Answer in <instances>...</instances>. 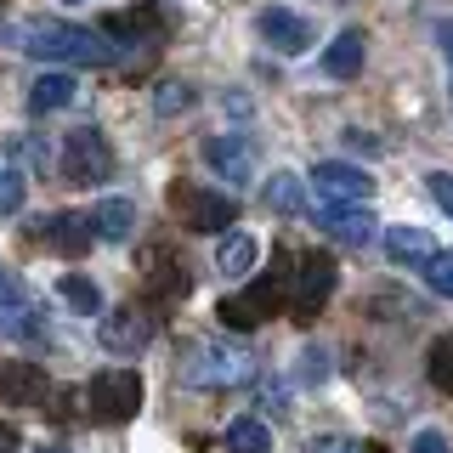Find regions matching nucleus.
<instances>
[{"instance_id": "f257e3e1", "label": "nucleus", "mask_w": 453, "mask_h": 453, "mask_svg": "<svg viewBox=\"0 0 453 453\" xmlns=\"http://www.w3.org/2000/svg\"><path fill=\"white\" fill-rule=\"evenodd\" d=\"M18 46L28 57H40V63H80V68H108L113 51L108 35H96V28H74V23H57V18H35L23 23Z\"/></svg>"}, {"instance_id": "f03ea898", "label": "nucleus", "mask_w": 453, "mask_h": 453, "mask_svg": "<svg viewBox=\"0 0 453 453\" xmlns=\"http://www.w3.org/2000/svg\"><path fill=\"white\" fill-rule=\"evenodd\" d=\"M255 374V357L238 346H210V340H193L188 357H181V380L198 391H233Z\"/></svg>"}, {"instance_id": "7ed1b4c3", "label": "nucleus", "mask_w": 453, "mask_h": 453, "mask_svg": "<svg viewBox=\"0 0 453 453\" xmlns=\"http://www.w3.org/2000/svg\"><path fill=\"white\" fill-rule=\"evenodd\" d=\"M85 403H91L96 425H125L142 408V374L136 368H103V374L85 386Z\"/></svg>"}, {"instance_id": "20e7f679", "label": "nucleus", "mask_w": 453, "mask_h": 453, "mask_svg": "<svg viewBox=\"0 0 453 453\" xmlns=\"http://www.w3.org/2000/svg\"><path fill=\"white\" fill-rule=\"evenodd\" d=\"M63 176L74 181V188H103V181L113 176V148H108V136L96 131V125L68 131V142H63Z\"/></svg>"}, {"instance_id": "39448f33", "label": "nucleus", "mask_w": 453, "mask_h": 453, "mask_svg": "<svg viewBox=\"0 0 453 453\" xmlns=\"http://www.w3.org/2000/svg\"><path fill=\"white\" fill-rule=\"evenodd\" d=\"M334 255H323V250H311L301 255V266H295V289H289V311H295V323H311L323 311V301L334 295Z\"/></svg>"}, {"instance_id": "423d86ee", "label": "nucleus", "mask_w": 453, "mask_h": 453, "mask_svg": "<svg viewBox=\"0 0 453 453\" xmlns=\"http://www.w3.org/2000/svg\"><path fill=\"white\" fill-rule=\"evenodd\" d=\"M170 204H176V216L193 226V233H226L238 216V204L226 193H210V188H193V181H176L170 188Z\"/></svg>"}, {"instance_id": "0eeeda50", "label": "nucleus", "mask_w": 453, "mask_h": 453, "mask_svg": "<svg viewBox=\"0 0 453 453\" xmlns=\"http://www.w3.org/2000/svg\"><path fill=\"white\" fill-rule=\"evenodd\" d=\"M165 28H170V18H165V6H125V12H113V18L103 23V35L108 40H119L113 51H153L165 40Z\"/></svg>"}, {"instance_id": "6e6552de", "label": "nucleus", "mask_w": 453, "mask_h": 453, "mask_svg": "<svg viewBox=\"0 0 453 453\" xmlns=\"http://www.w3.org/2000/svg\"><path fill=\"white\" fill-rule=\"evenodd\" d=\"M278 301H283V273H266L255 289L226 295V301H221V323H226V329H261V323L278 311Z\"/></svg>"}, {"instance_id": "1a4fd4ad", "label": "nucleus", "mask_w": 453, "mask_h": 453, "mask_svg": "<svg viewBox=\"0 0 453 453\" xmlns=\"http://www.w3.org/2000/svg\"><path fill=\"white\" fill-rule=\"evenodd\" d=\"M311 188L323 193V204H363V198L374 193V181H368V170H357V165L323 159L318 170H311Z\"/></svg>"}, {"instance_id": "9d476101", "label": "nucleus", "mask_w": 453, "mask_h": 453, "mask_svg": "<svg viewBox=\"0 0 453 453\" xmlns=\"http://www.w3.org/2000/svg\"><path fill=\"white\" fill-rule=\"evenodd\" d=\"M255 28H261V40L273 51H283V57H301L311 46V23L301 12H289V6H266L261 18H255Z\"/></svg>"}, {"instance_id": "9b49d317", "label": "nucleus", "mask_w": 453, "mask_h": 453, "mask_svg": "<svg viewBox=\"0 0 453 453\" xmlns=\"http://www.w3.org/2000/svg\"><path fill=\"white\" fill-rule=\"evenodd\" d=\"M91 216H74V210H57V216H46L35 226V244H46L57 255H85L91 250Z\"/></svg>"}, {"instance_id": "f8f14e48", "label": "nucleus", "mask_w": 453, "mask_h": 453, "mask_svg": "<svg viewBox=\"0 0 453 453\" xmlns=\"http://www.w3.org/2000/svg\"><path fill=\"white\" fill-rule=\"evenodd\" d=\"M0 403H18V408L51 403L46 368H40V363H6V368H0Z\"/></svg>"}, {"instance_id": "ddd939ff", "label": "nucleus", "mask_w": 453, "mask_h": 453, "mask_svg": "<svg viewBox=\"0 0 453 453\" xmlns=\"http://www.w3.org/2000/svg\"><path fill=\"white\" fill-rule=\"evenodd\" d=\"M204 159L221 181H250L255 176V142L250 136H210L204 142Z\"/></svg>"}, {"instance_id": "4468645a", "label": "nucleus", "mask_w": 453, "mask_h": 453, "mask_svg": "<svg viewBox=\"0 0 453 453\" xmlns=\"http://www.w3.org/2000/svg\"><path fill=\"white\" fill-rule=\"evenodd\" d=\"M153 340V311L148 306H119L113 318H103V346L108 351H142Z\"/></svg>"}, {"instance_id": "2eb2a0df", "label": "nucleus", "mask_w": 453, "mask_h": 453, "mask_svg": "<svg viewBox=\"0 0 453 453\" xmlns=\"http://www.w3.org/2000/svg\"><path fill=\"white\" fill-rule=\"evenodd\" d=\"M318 226L329 238H340V244H368V238H374V216H368L363 204H323Z\"/></svg>"}, {"instance_id": "dca6fc26", "label": "nucleus", "mask_w": 453, "mask_h": 453, "mask_svg": "<svg viewBox=\"0 0 453 453\" xmlns=\"http://www.w3.org/2000/svg\"><path fill=\"white\" fill-rule=\"evenodd\" d=\"M363 28H340V35L329 40V51H323V74L329 80H357L363 74Z\"/></svg>"}, {"instance_id": "f3484780", "label": "nucleus", "mask_w": 453, "mask_h": 453, "mask_svg": "<svg viewBox=\"0 0 453 453\" xmlns=\"http://www.w3.org/2000/svg\"><path fill=\"white\" fill-rule=\"evenodd\" d=\"M386 255L403 261V266H425L436 255V238L425 233V226H391V233H386Z\"/></svg>"}, {"instance_id": "a211bd4d", "label": "nucleus", "mask_w": 453, "mask_h": 453, "mask_svg": "<svg viewBox=\"0 0 453 453\" xmlns=\"http://www.w3.org/2000/svg\"><path fill=\"white\" fill-rule=\"evenodd\" d=\"M131 226H136V204H131V198H103V204L91 210V233L108 238V244L131 238Z\"/></svg>"}, {"instance_id": "6ab92c4d", "label": "nucleus", "mask_w": 453, "mask_h": 453, "mask_svg": "<svg viewBox=\"0 0 453 453\" xmlns=\"http://www.w3.org/2000/svg\"><path fill=\"white\" fill-rule=\"evenodd\" d=\"M255 261H261V244H255L250 233H226V238H221L216 266H221L226 278H250V273H255Z\"/></svg>"}, {"instance_id": "aec40b11", "label": "nucleus", "mask_w": 453, "mask_h": 453, "mask_svg": "<svg viewBox=\"0 0 453 453\" xmlns=\"http://www.w3.org/2000/svg\"><path fill=\"white\" fill-rule=\"evenodd\" d=\"M74 103V74H40L28 85V113H57Z\"/></svg>"}, {"instance_id": "412c9836", "label": "nucleus", "mask_w": 453, "mask_h": 453, "mask_svg": "<svg viewBox=\"0 0 453 453\" xmlns=\"http://www.w3.org/2000/svg\"><path fill=\"white\" fill-rule=\"evenodd\" d=\"M226 453H273V431H266V419H233L226 425Z\"/></svg>"}, {"instance_id": "4be33fe9", "label": "nucleus", "mask_w": 453, "mask_h": 453, "mask_svg": "<svg viewBox=\"0 0 453 453\" xmlns=\"http://www.w3.org/2000/svg\"><path fill=\"white\" fill-rule=\"evenodd\" d=\"M266 210H278V216H301L306 210V193H301V176H289V170H278L273 181H266Z\"/></svg>"}, {"instance_id": "5701e85b", "label": "nucleus", "mask_w": 453, "mask_h": 453, "mask_svg": "<svg viewBox=\"0 0 453 453\" xmlns=\"http://www.w3.org/2000/svg\"><path fill=\"white\" fill-rule=\"evenodd\" d=\"M57 295H63V301L74 306L80 318H96V311H103V289H96L91 278H80V273H68L63 283H57Z\"/></svg>"}, {"instance_id": "b1692460", "label": "nucleus", "mask_w": 453, "mask_h": 453, "mask_svg": "<svg viewBox=\"0 0 453 453\" xmlns=\"http://www.w3.org/2000/svg\"><path fill=\"white\" fill-rule=\"evenodd\" d=\"M425 374H431L436 391L453 396V334H436L431 340V351H425Z\"/></svg>"}, {"instance_id": "393cba45", "label": "nucleus", "mask_w": 453, "mask_h": 453, "mask_svg": "<svg viewBox=\"0 0 453 453\" xmlns=\"http://www.w3.org/2000/svg\"><path fill=\"white\" fill-rule=\"evenodd\" d=\"M425 283H431L436 295H448V301H453V250H436L431 261H425Z\"/></svg>"}, {"instance_id": "a878e982", "label": "nucleus", "mask_w": 453, "mask_h": 453, "mask_svg": "<svg viewBox=\"0 0 453 453\" xmlns=\"http://www.w3.org/2000/svg\"><path fill=\"white\" fill-rule=\"evenodd\" d=\"M23 176H18V170H0V221H6V216H18V210H23Z\"/></svg>"}, {"instance_id": "bb28decb", "label": "nucleus", "mask_w": 453, "mask_h": 453, "mask_svg": "<svg viewBox=\"0 0 453 453\" xmlns=\"http://www.w3.org/2000/svg\"><path fill=\"white\" fill-rule=\"evenodd\" d=\"M188 103H193V91H188L181 80H170V85H159V91H153V108H159V113H181Z\"/></svg>"}, {"instance_id": "cd10ccee", "label": "nucleus", "mask_w": 453, "mask_h": 453, "mask_svg": "<svg viewBox=\"0 0 453 453\" xmlns=\"http://www.w3.org/2000/svg\"><path fill=\"white\" fill-rule=\"evenodd\" d=\"M18 306H28V295H23L18 273H6V261H0V311H18Z\"/></svg>"}, {"instance_id": "c85d7f7f", "label": "nucleus", "mask_w": 453, "mask_h": 453, "mask_svg": "<svg viewBox=\"0 0 453 453\" xmlns=\"http://www.w3.org/2000/svg\"><path fill=\"white\" fill-rule=\"evenodd\" d=\"M306 453H374V448L351 442V436H318V442H306Z\"/></svg>"}, {"instance_id": "c756f323", "label": "nucleus", "mask_w": 453, "mask_h": 453, "mask_svg": "<svg viewBox=\"0 0 453 453\" xmlns=\"http://www.w3.org/2000/svg\"><path fill=\"white\" fill-rule=\"evenodd\" d=\"M425 188H431V198L453 216V170H436V176H425Z\"/></svg>"}, {"instance_id": "7c9ffc66", "label": "nucleus", "mask_w": 453, "mask_h": 453, "mask_svg": "<svg viewBox=\"0 0 453 453\" xmlns=\"http://www.w3.org/2000/svg\"><path fill=\"white\" fill-rule=\"evenodd\" d=\"M408 453H448V436H442V431H419Z\"/></svg>"}, {"instance_id": "2f4dec72", "label": "nucleus", "mask_w": 453, "mask_h": 453, "mask_svg": "<svg viewBox=\"0 0 453 453\" xmlns=\"http://www.w3.org/2000/svg\"><path fill=\"white\" fill-rule=\"evenodd\" d=\"M436 46H442V51L453 57V18H442V23H436Z\"/></svg>"}, {"instance_id": "473e14b6", "label": "nucleus", "mask_w": 453, "mask_h": 453, "mask_svg": "<svg viewBox=\"0 0 453 453\" xmlns=\"http://www.w3.org/2000/svg\"><path fill=\"white\" fill-rule=\"evenodd\" d=\"M0 453H18V431H12L6 419H0Z\"/></svg>"}, {"instance_id": "72a5a7b5", "label": "nucleus", "mask_w": 453, "mask_h": 453, "mask_svg": "<svg viewBox=\"0 0 453 453\" xmlns=\"http://www.w3.org/2000/svg\"><path fill=\"white\" fill-rule=\"evenodd\" d=\"M40 453H63V448H40Z\"/></svg>"}, {"instance_id": "f704fd0d", "label": "nucleus", "mask_w": 453, "mask_h": 453, "mask_svg": "<svg viewBox=\"0 0 453 453\" xmlns=\"http://www.w3.org/2000/svg\"><path fill=\"white\" fill-rule=\"evenodd\" d=\"M68 6H80V0H68Z\"/></svg>"}, {"instance_id": "c9c22d12", "label": "nucleus", "mask_w": 453, "mask_h": 453, "mask_svg": "<svg viewBox=\"0 0 453 453\" xmlns=\"http://www.w3.org/2000/svg\"><path fill=\"white\" fill-rule=\"evenodd\" d=\"M0 12H6V0H0Z\"/></svg>"}]
</instances>
